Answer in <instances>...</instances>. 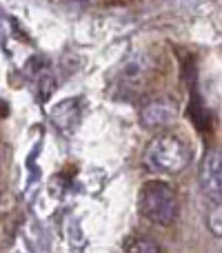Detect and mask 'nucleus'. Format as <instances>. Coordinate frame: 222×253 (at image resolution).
I'll return each mask as SVG.
<instances>
[{"label":"nucleus","mask_w":222,"mask_h":253,"mask_svg":"<svg viewBox=\"0 0 222 253\" xmlns=\"http://www.w3.org/2000/svg\"><path fill=\"white\" fill-rule=\"evenodd\" d=\"M149 69H151V62L144 53H135L122 67V83L127 87H140V84L147 83Z\"/></svg>","instance_id":"nucleus-5"},{"label":"nucleus","mask_w":222,"mask_h":253,"mask_svg":"<svg viewBox=\"0 0 222 253\" xmlns=\"http://www.w3.org/2000/svg\"><path fill=\"white\" fill-rule=\"evenodd\" d=\"M80 114H83V109H80L78 100H62L51 109V120L60 126V129L71 131L76 125H78Z\"/></svg>","instance_id":"nucleus-6"},{"label":"nucleus","mask_w":222,"mask_h":253,"mask_svg":"<svg viewBox=\"0 0 222 253\" xmlns=\"http://www.w3.org/2000/svg\"><path fill=\"white\" fill-rule=\"evenodd\" d=\"M140 120L147 129H169L178 123V105L171 98H156L142 107Z\"/></svg>","instance_id":"nucleus-3"},{"label":"nucleus","mask_w":222,"mask_h":253,"mask_svg":"<svg viewBox=\"0 0 222 253\" xmlns=\"http://www.w3.org/2000/svg\"><path fill=\"white\" fill-rule=\"evenodd\" d=\"M207 222H209L211 233L220 238V233H222V231H220V229H222V224H220V205H216V209H211V213H209V218H207Z\"/></svg>","instance_id":"nucleus-8"},{"label":"nucleus","mask_w":222,"mask_h":253,"mask_svg":"<svg viewBox=\"0 0 222 253\" xmlns=\"http://www.w3.org/2000/svg\"><path fill=\"white\" fill-rule=\"evenodd\" d=\"M140 211L153 224L169 227L178 218V198L176 191L162 180H149L140 189Z\"/></svg>","instance_id":"nucleus-2"},{"label":"nucleus","mask_w":222,"mask_h":253,"mask_svg":"<svg viewBox=\"0 0 222 253\" xmlns=\"http://www.w3.org/2000/svg\"><path fill=\"white\" fill-rule=\"evenodd\" d=\"M191 162V147L180 135L162 133L144 151V165L153 173L176 175L184 171Z\"/></svg>","instance_id":"nucleus-1"},{"label":"nucleus","mask_w":222,"mask_h":253,"mask_svg":"<svg viewBox=\"0 0 222 253\" xmlns=\"http://www.w3.org/2000/svg\"><path fill=\"white\" fill-rule=\"evenodd\" d=\"M125 251L129 253H158L160 251V247H158L156 240H151V238H129V240L125 242Z\"/></svg>","instance_id":"nucleus-7"},{"label":"nucleus","mask_w":222,"mask_h":253,"mask_svg":"<svg viewBox=\"0 0 222 253\" xmlns=\"http://www.w3.org/2000/svg\"><path fill=\"white\" fill-rule=\"evenodd\" d=\"M222 171H220V151L214 149L205 156L200 167V187L209 200L220 205V193H222Z\"/></svg>","instance_id":"nucleus-4"}]
</instances>
